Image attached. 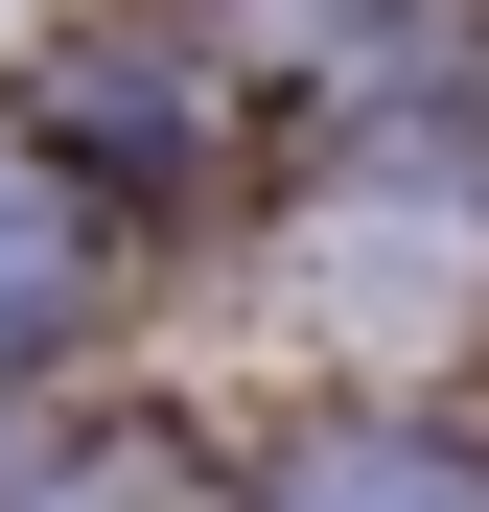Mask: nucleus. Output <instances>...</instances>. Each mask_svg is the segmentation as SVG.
<instances>
[{"label":"nucleus","mask_w":489,"mask_h":512,"mask_svg":"<svg viewBox=\"0 0 489 512\" xmlns=\"http://www.w3.org/2000/svg\"><path fill=\"white\" fill-rule=\"evenodd\" d=\"M257 512H489V443H443V419L350 396V419H303V443L257 466Z\"/></svg>","instance_id":"f257e3e1"},{"label":"nucleus","mask_w":489,"mask_h":512,"mask_svg":"<svg viewBox=\"0 0 489 512\" xmlns=\"http://www.w3.org/2000/svg\"><path fill=\"white\" fill-rule=\"evenodd\" d=\"M94 280H117V210L70 187V163L0 140V373H47L70 326H94Z\"/></svg>","instance_id":"f03ea898"}]
</instances>
